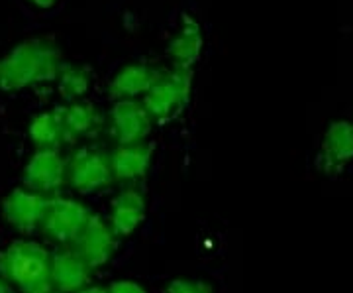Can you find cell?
I'll return each mask as SVG.
<instances>
[{
    "instance_id": "cell-1",
    "label": "cell",
    "mask_w": 353,
    "mask_h": 293,
    "mask_svg": "<svg viewBox=\"0 0 353 293\" xmlns=\"http://www.w3.org/2000/svg\"><path fill=\"white\" fill-rule=\"evenodd\" d=\"M61 65V51L55 41L26 39L0 57V91L12 93L55 81Z\"/></svg>"
},
{
    "instance_id": "cell-2",
    "label": "cell",
    "mask_w": 353,
    "mask_h": 293,
    "mask_svg": "<svg viewBox=\"0 0 353 293\" xmlns=\"http://www.w3.org/2000/svg\"><path fill=\"white\" fill-rule=\"evenodd\" d=\"M0 276L20 293H51V254L36 243L18 240L0 252Z\"/></svg>"
},
{
    "instance_id": "cell-3",
    "label": "cell",
    "mask_w": 353,
    "mask_h": 293,
    "mask_svg": "<svg viewBox=\"0 0 353 293\" xmlns=\"http://www.w3.org/2000/svg\"><path fill=\"white\" fill-rule=\"evenodd\" d=\"M192 87V69L173 67L169 73H159L152 89L143 95V106L153 120H169L187 106Z\"/></svg>"
},
{
    "instance_id": "cell-4",
    "label": "cell",
    "mask_w": 353,
    "mask_h": 293,
    "mask_svg": "<svg viewBox=\"0 0 353 293\" xmlns=\"http://www.w3.org/2000/svg\"><path fill=\"white\" fill-rule=\"evenodd\" d=\"M90 211L75 199L51 197L41 220V232L53 243L75 244L79 234L87 227Z\"/></svg>"
},
{
    "instance_id": "cell-5",
    "label": "cell",
    "mask_w": 353,
    "mask_h": 293,
    "mask_svg": "<svg viewBox=\"0 0 353 293\" xmlns=\"http://www.w3.org/2000/svg\"><path fill=\"white\" fill-rule=\"evenodd\" d=\"M67 179L77 191H99L114 179L110 158L99 150H79L67 162Z\"/></svg>"
},
{
    "instance_id": "cell-6",
    "label": "cell",
    "mask_w": 353,
    "mask_h": 293,
    "mask_svg": "<svg viewBox=\"0 0 353 293\" xmlns=\"http://www.w3.org/2000/svg\"><path fill=\"white\" fill-rule=\"evenodd\" d=\"M67 179V162L59 150H38L24 167L26 189L51 195L63 187Z\"/></svg>"
},
{
    "instance_id": "cell-7",
    "label": "cell",
    "mask_w": 353,
    "mask_h": 293,
    "mask_svg": "<svg viewBox=\"0 0 353 293\" xmlns=\"http://www.w3.org/2000/svg\"><path fill=\"white\" fill-rule=\"evenodd\" d=\"M153 118L138 99L116 101L110 111V132L120 146L141 144L152 130Z\"/></svg>"
},
{
    "instance_id": "cell-8",
    "label": "cell",
    "mask_w": 353,
    "mask_h": 293,
    "mask_svg": "<svg viewBox=\"0 0 353 293\" xmlns=\"http://www.w3.org/2000/svg\"><path fill=\"white\" fill-rule=\"evenodd\" d=\"M51 197L30 189H14L2 203L6 220L20 232H34L41 227Z\"/></svg>"
},
{
    "instance_id": "cell-9",
    "label": "cell",
    "mask_w": 353,
    "mask_h": 293,
    "mask_svg": "<svg viewBox=\"0 0 353 293\" xmlns=\"http://www.w3.org/2000/svg\"><path fill=\"white\" fill-rule=\"evenodd\" d=\"M92 268L75 248H61L51 254V283L61 293H79L85 290Z\"/></svg>"
},
{
    "instance_id": "cell-10",
    "label": "cell",
    "mask_w": 353,
    "mask_h": 293,
    "mask_svg": "<svg viewBox=\"0 0 353 293\" xmlns=\"http://www.w3.org/2000/svg\"><path fill=\"white\" fill-rule=\"evenodd\" d=\"M114 232L99 215H90L87 227L75 240V250L92 270L104 266L114 252Z\"/></svg>"
},
{
    "instance_id": "cell-11",
    "label": "cell",
    "mask_w": 353,
    "mask_h": 293,
    "mask_svg": "<svg viewBox=\"0 0 353 293\" xmlns=\"http://www.w3.org/2000/svg\"><path fill=\"white\" fill-rule=\"evenodd\" d=\"M202 41L204 38H202L201 24L190 14H185L181 18V26L175 36L169 41V55L173 57L175 67L192 69V65L201 57Z\"/></svg>"
},
{
    "instance_id": "cell-12",
    "label": "cell",
    "mask_w": 353,
    "mask_h": 293,
    "mask_svg": "<svg viewBox=\"0 0 353 293\" xmlns=\"http://www.w3.org/2000/svg\"><path fill=\"white\" fill-rule=\"evenodd\" d=\"M353 158V124L334 122L326 132L320 152V167L328 173L340 171Z\"/></svg>"
},
{
    "instance_id": "cell-13",
    "label": "cell",
    "mask_w": 353,
    "mask_h": 293,
    "mask_svg": "<svg viewBox=\"0 0 353 293\" xmlns=\"http://www.w3.org/2000/svg\"><path fill=\"white\" fill-rule=\"evenodd\" d=\"M153 148L148 144H128L118 146L110 158L112 178L118 181H138L141 179L152 164Z\"/></svg>"
},
{
    "instance_id": "cell-14",
    "label": "cell",
    "mask_w": 353,
    "mask_h": 293,
    "mask_svg": "<svg viewBox=\"0 0 353 293\" xmlns=\"http://www.w3.org/2000/svg\"><path fill=\"white\" fill-rule=\"evenodd\" d=\"M159 71L145 64H130L122 67L110 83V97L116 101L138 99L152 89Z\"/></svg>"
},
{
    "instance_id": "cell-15",
    "label": "cell",
    "mask_w": 353,
    "mask_h": 293,
    "mask_svg": "<svg viewBox=\"0 0 353 293\" xmlns=\"http://www.w3.org/2000/svg\"><path fill=\"white\" fill-rule=\"evenodd\" d=\"M145 215V201L141 191L126 189L122 191L112 203L110 213V229L114 236H128L138 229V225Z\"/></svg>"
},
{
    "instance_id": "cell-16",
    "label": "cell",
    "mask_w": 353,
    "mask_h": 293,
    "mask_svg": "<svg viewBox=\"0 0 353 293\" xmlns=\"http://www.w3.org/2000/svg\"><path fill=\"white\" fill-rule=\"evenodd\" d=\"M30 140L38 146V150H59L65 142L63 134V106L38 115L28 128Z\"/></svg>"
},
{
    "instance_id": "cell-17",
    "label": "cell",
    "mask_w": 353,
    "mask_h": 293,
    "mask_svg": "<svg viewBox=\"0 0 353 293\" xmlns=\"http://www.w3.org/2000/svg\"><path fill=\"white\" fill-rule=\"evenodd\" d=\"M101 124V115L88 102H71L63 106V134L65 142H75L92 134Z\"/></svg>"
},
{
    "instance_id": "cell-18",
    "label": "cell",
    "mask_w": 353,
    "mask_h": 293,
    "mask_svg": "<svg viewBox=\"0 0 353 293\" xmlns=\"http://www.w3.org/2000/svg\"><path fill=\"white\" fill-rule=\"evenodd\" d=\"M55 81H57V87H59L61 97L67 99V101L75 102L77 99H81L88 91L92 75H90V71H88L87 67H83V65L63 64L57 77H55Z\"/></svg>"
},
{
    "instance_id": "cell-19",
    "label": "cell",
    "mask_w": 353,
    "mask_h": 293,
    "mask_svg": "<svg viewBox=\"0 0 353 293\" xmlns=\"http://www.w3.org/2000/svg\"><path fill=\"white\" fill-rule=\"evenodd\" d=\"M167 293H212L210 285L204 281H190L185 278L173 280L167 285Z\"/></svg>"
},
{
    "instance_id": "cell-20",
    "label": "cell",
    "mask_w": 353,
    "mask_h": 293,
    "mask_svg": "<svg viewBox=\"0 0 353 293\" xmlns=\"http://www.w3.org/2000/svg\"><path fill=\"white\" fill-rule=\"evenodd\" d=\"M108 293H148L136 281H116L110 285Z\"/></svg>"
},
{
    "instance_id": "cell-21",
    "label": "cell",
    "mask_w": 353,
    "mask_h": 293,
    "mask_svg": "<svg viewBox=\"0 0 353 293\" xmlns=\"http://www.w3.org/2000/svg\"><path fill=\"white\" fill-rule=\"evenodd\" d=\"M0 293H14V285L6 278L0 276Z\"/></svg>"
},
{
    "instance_id": "cell-22",
    "label": "cell",
    "mask_w": 353,
    "mask_h": 293,
    "mask_svg": "<svg viewBox=\"0 0 353 293\" xmlns=\"http://www.w3.org/2000/svg\"><path fill=\"white\" fill-rule=\"evenodd\" d=\"M30 2H32L34 6H38V8H43V10H46V8H51L57 0H30Z\"/></svg>"
},
{
    "instance_id": "cell-23",
    "label": "cell",
    "mask_w": 353,
    "mask_h": 293,
    "mask_svg": "<svg viewBox=\"0 0 353 293\" xmlns=\"http://www.w3.org/2000/svg\"><path fill=\"white\" fill-rule=\"evenodd\" d=\"M79 293H108V290H104V287H97V285H92V287H85V290H81Z\"/></svg>"
}]
</instances>
